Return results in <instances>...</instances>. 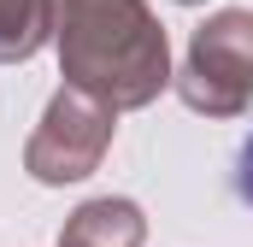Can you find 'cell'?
<instances>
[{
  "instance_id": "6da1fadb",
  "label": "cell",
  "mask_w": 253,
  "mask_h": 247,
  "mask_svg": "<svg viewBox=\"0 0 253 247\" xmlns=\"http://www.w3.org/2000/svg\"><path fill=\"white\" fill-rule=\"evenodd\" d=\"M236 194H242V206H253V135L236 153Z\"/></svg>"
}]
</instances>
